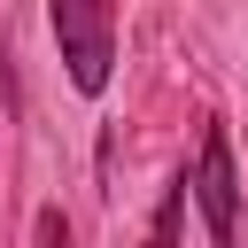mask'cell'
Wrapping results in <instances>:
<instances>
[{
  "label": "cell",
  "mask_w": 248,
  "mask_h": 248,
  "mask_svg": "<svg viewBox=\"0 0 248 248\" xmlns=\"http://www.w3.org/2000/svg\"><path fill=\"white\" fill-rule=\"evenodd\" d=\"M186 186H194V202H202L209 248H240V170H232V140H225V124H209V132H202Z\"/></svg>",
  "instance_id": "7a4b0ae2"
},
{
  "label": "cell",
  "mask_w": 248,
  "mask_h": 248,
  "mask_svg": "<svg viewBox=\"0 0 248 248\" xmlns=\"http://www.w3.org/2000/svg\"><path fill=\"white\" fill-rule=\"evenodd\" d=\"M54 39H62V62H70V85L78 93H108V62H116V16L101 0H54L46 8Z\"/></svg>",
  "instance_id": "6da1fadb"
},
{
  "label": "cell",
  "mask_w": 248,
  "mask_h": 248,
  "mask_svg": "<svg viewBox=\"0 0 248 248\" xmlns=\"http://www.w3.org/2000/svg\"><path fill=\"white\" fill-rule=\"evenodd\" d=\"M186 170L170 178V194H163V209H155V232H147V248H178V217H186Z\"/></svg>",
  "instance_id": "3957f363"
},
{
  "label": "cell",
  "mask_w": 248,
  "mask_h": 248,
  "mask_svg": "<svg viewBox=\"0 0 248 248\" xmlns=\"http://www.w3.org/2000/svg\"><path fill=\"white\" fill-rule=\"evenodd\" d=\"M39 248H78V232H70L62 209H39Z\"/></svg>",
  "instance_id": "277c9868"
}]
</instances>
